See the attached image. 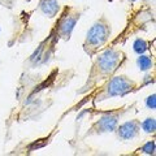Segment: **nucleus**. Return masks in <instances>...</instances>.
Listing matches in <instances>:
<instances>
[{
	"label": "nucleus",
	"mask_w": 156,
	"mask_h": 156,
	"mask_svg": "<svg viewBox=\"0 0 156 156\" xmlns=\"http://www.w3.org/2000/svg\"><path fill=\"white\" fill-rule=\"evenodd\" d=\"M111 37V27L104 21H98L92 25L86 34V43L92 48L105 44Z\"/></svg>",
	"instance_id": "1"
},
{
	"label": "nucleus",
	"mask_w": 156,
	"mask_h": 156,
	"mask_svg": "<svg viewBox=\"0 0 156 156\" xmlns=\"http://www.w3.org/2000/svg\"><path fill=\"white\" fill-rule=\"evenodd\" d=\"M121 60H122V53L113 50V48H109L98 57V66H99V70L101 73L109 74L117 69Z\"/></svg>",
	"instance_id": "2"
},
{
	"label": "nucleus",
	"mask_w": 156,
	"mask_h": 156,
	"mask_svg": "<svg viewBox=\"0 0 156 156\" xmlns=\"http://www.w3.org/2000/svg\"><path fill=\"white\" fill-rule=\"evenodd\" d=\"M134 87V82L129 80L125 76H117L113 77L109 81V83L107 85V95L109 98L115 96H125L128 92H130Z\"/></svg>",
	"instance_id": "3"
},
{
	"label": "nucleus",
	"mask_w": 156,
	"mask_h": 156,
	"mask_svg": "<svg viewBox=\"0 0 156 156\" xmlns=\"http://www.w3.org/2000/svg\"><path fill=\"white\" fill-rule=\"evenodd\" d=\"M117 134L121 139L124 140H130L134 139L136 135L139 134L140 130V122L138 120H130V121H125L120 126H117Z\"/></svg>",
	"instance_id": "4"
},
{
	"label": "nucleus",
	"mask_w": 156,
	"mask_h": 156,
	"mask_svg": "<svg viewBox=\"0 0 156 156\" xmlns=\"http://www.w3.org/2000/svg\"><path fill=\"white\" fill-rule=\"evenodd\" d=\"M119 126V117L116 115H104L99 117V120L95 124L96 133H113Z\"/></svg>",
	"instance_id": "5"
},
{
	"label": "nucleus",
	"mask_w": 156,
	"mask_h": 156,
	"mask_svg": "<svg viewBox=\"0 0 156 156\" xmlns=\"http://www.w3.org/2000/svg\"><path fill=\"white\" fill-rule=\"evenodd\" d=\"M78 18H80V14H73V16H66L61 18L60 23H58V34L64 38H69L72 31L74 30Z\"/></svg>",
	"instance_id": "6"
},
{
	"label": "nucleus",
	"mask_w": 156,
	"mask_h": 156,
	"mask_svg": "<svg viewBox=\"0 0 156 156\" xmlns=\"http://www.w3.org/2000/svg\"><path fill=\"white\" fill-rule=\"evenodd\" d=\"M39 9H41L44 16L52 18L57 16L58 11H60V4H58L57 0H41Z\"/></svg>",
	"instance_id": "7"
},
{
	"label": "nucleus",
	"mask_w": 156,
	"mask_h": 156,
	"mask_svg": "<svg viewBox=\"0 0 156 156\" xmlns=\"http://www.w3.org/2000/svg\"><path fill=\"white\" fill-rule=\"evenodd\" d=\"M139 57L136 58V66H138V69L140 72H148L151 70V68H152L154 62H152V58L147 55H138Z\"/></svg>",
	"instance_id": "8"
},
{
	"label": "nucleus",
	"mask_w": 156,
	"mask_h": 156,
	"mask_svg": "<svg viewBox=\"0 0 156 156\" xmlns=\"http://www.w3.org/2000/svg\"><path fill=\"white\" fill-rule=\"evenodd\" d=\"M148 43L147 41H144L143 38H138L135 39L133 43V51L136 53V55H143L144 52L148 51Z\"/></svg>",
	"instance_id": "9"
},
{
	"label": "nucleus",
	"mask_w": 156,
	"mask_h": 156,
	"mask_svg": "<svg viewBox=\"0 0 156 156\" xmlns=\"http://www.w3.org/2000/svg\"><path fill=\"white\" fill-rule=\"evenodd\" d=\"M140 128L144 133L147 134H154L155 130H156V121L154 117H147L146 120H143L142 122H140Z\"/></svg>",
	"instance_id": "10"
},
{
	"label": "nucleus",
	"mask_w": 156,
	"mask_h": 156,
	"mask_svg": "<svg viewBox=\"0 0 156 156\" xmlns=\"http://www.w3.org/2000/svg\"><path fill=\"white\" fill-rule=\"evenodd\" d=\"M140 151H142L143 154H146V155H155L156 143L154 142V140H148V142H146V143L142 146Z\"/></svg>",
	"instance_id": "11"
},
{
	"label": "nucleus",
	"mask_w": 156,
	"mask_h": 156,
	"mask_svg": "<svg viewBox=\"0 0 156 156\" xmlns=\"http://www.w3.org/2000/svg\"><path fill=\"white\" fill-rule=\"evenodd\" d=\"M144 104L148 109L151 111H155L156 109V95L155 94H151L150 96H147V99L144 100Z\"/></svg>",
	"instance_id": "12"
},
{
	"label": "nucleus",
	"mask_w": 156,
	"mask_h": 156,
	"mask_svg": "<svg viewBox=\"0 0 156 156\" xmlns=\"http://www.w3.org/2000/svg\"><path fill=\"white\" fill-rule=\"evenodd\" d=\"M143 82H144V85H150V83H154V80H152V77L151 76H146Z\"/></svg>",
	"instance_id": "13"
},
{
	"label": "nucleus",
	"mask_w": 156,
	"mask_h": 156,
	"mask_svg": "<svg viewBox=\"0 0 156 156\" xmlns=\"http://www.w3.org/2000/svg\"><path fill=\"white\" fill-rule=\"evenodd\" d=\"M129 2H131V3H134V2H136V0H129Z\"/></svg>",
	"instance_id": "14"
}]
</instances>
